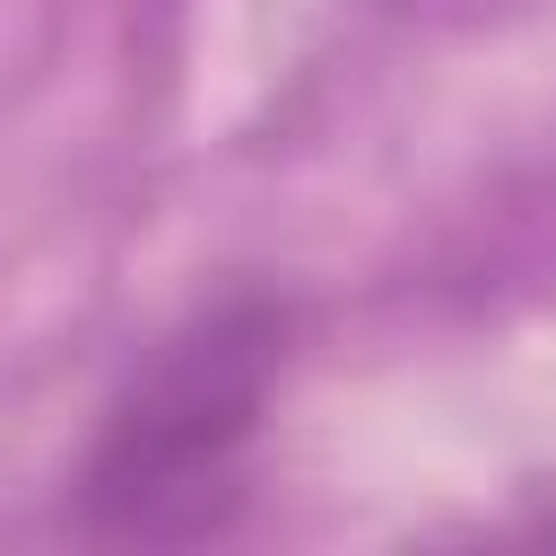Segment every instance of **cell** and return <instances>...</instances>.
I'll use <instances>...</instances> for the list:
<instances>
[{"label":"cell","mask_w":556,"mask_h":556,"mask_svg":"<svg viewBox=\"0 0 556 556\" xmlns=\"http://www.w3.org/2000/svg\"><path fill=\"white\" fill-rule=\"evenodd\" d=\"M295 313L278 295H226L165 330L104 408V434L78 478L96 539H208L243 504V452L287 374Z\"/></svg>","instance_id":"obj_1"}]
</instances>
